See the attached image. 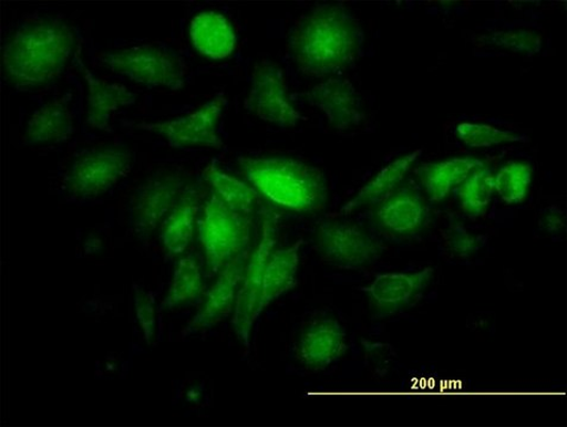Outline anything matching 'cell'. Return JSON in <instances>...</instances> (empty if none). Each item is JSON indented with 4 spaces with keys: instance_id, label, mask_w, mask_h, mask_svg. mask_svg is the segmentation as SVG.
Returning a JSON list of instances; mask_svg holds the SVG:
<instances>
[{
    "instance_id": "26",
    "label": "cell",
    "mask_w": 567,
    "mask_h": 427,
    "mask_svg": "<svg viewBox=\"0 0 567 427\" xmlns=\"http://www.w3.org/2000/svg\"><path fill=\"white\" fill-rule=\"evenodd\" d=\"M202 290L203 278L198 261L187 256L177 262L164 308L173 309L193 301Z\"/></svg>"
},
{
    "instance_id": "9",
    "label": "cell",
    "mask_w": 567,
    "mask_h": 427,
    "mask_svg": "<svg viewBox=\"0 0 567 427\" xmlns=\"http://www.w3.org/2000/svg\"><path fill=\"white\" fill-rule=\"evenodd\" d=\"M277 222L267 219L257 249L250 254L246 275L239 288L234 310L233 325L243 346L250 348V334L258 319L264 277L269 257L277 244Z\"/></svg>"
},
{
    "instance_id": "16",
    "label": "cell",
    "mask_w": 567,
    "mask_h": 427,
    "mask_svg": "<svg viewBox=\"0 0 567 427\" xmlns=\"http://www.w3.org/2000/svg\"><path fill=\"white\" fill-rule=\"evenodd\" d=\"M189 38L197 52L215 61L228 59L237 45L231 23L217 11H203L194 15Z\"/></svg>"
},
{
    "instance_id": "7",
    "label": "cell",
    "mask_w": 567,
    "mask_h": 427,
    "mask_svg": "<svg viewBox=\"0 0 567 427\" xmlns=\"http://www.w3.org/2000/svg\"><path fill=\"white\" fill-rule=\"evenodd\" d=\"M246 110L258 119L280 127H295L307 119L289 101L284 71L269 60L255 65Z\"/></svg>"
},
{
    "instance_id": "29",
    "label": "cell",
    "mask_w": 567,
    "mask_h": 427,
    "mask_svg": "<svg viewBox=\"0 0 567 427\" xmlns=\"http://www.w3.org/2000/svg\"><path fill=\"white\" fill-rule=\"evenodd\" d=\"M493 44L511 49L515 53L537 54L542 48V37L530 30L494 32L489 38Z\"/></svg>"
},
{
    "instance_id": "25",
    "label": "cell",
    "mask_w": 567,
    "mask_h": 427,
    "mask_svg": "<svg viewBox=\"0 0 567 427\" xmlns=\"http://www.w3.org/2000/svg\"><path fill=\"white\" fill-rule=\"evenodd\" d=\"M495 191L494 175L491 169L480 167L467 176L460 186L461 206L468 216L480 217L487 210Z\"/></svg>"
},
{
    "instance_id": "22",
    "label": "cell",
    "mask_w": 567,
    "mask_h": 427,
    "mask_svg": "<svg viewBox=\"0 0 567 427\" xmlns=\"http://www.w3.org/2000/svg\"><path fill=\"white\" fill-rule=\"evenodd\" d=\"M377 216L388 231L403 236L417 231L424 223L426 209L417 192L400 189L381 204Z\"/></svg>"
},
{
    "instance_id": "6",
    "label": "cell",
    "mask_w": 567,
    "mask_h": 427,
    "mask_svg": "<svg viewBox=\"0 0 567 427\" xmlns=\"http://www.w3.org/2000/svg\"><path fill=\"white\" fill-rule=\"evenodd\" d=\"M317 249L327 264L342 270H360L374 264L382 244L351 222L326 221L318 229Z\"/></svg>"
},
{
    "instance_id": "3",
    "label": "cell",
    "mask_w": 567,
    "mask_h": 427,
    "mask_svg": "<svg viewBox=\"0 0 567 427\" xmlns=\"http://www.w3.org/2000/svg\"><path fill=\"white\" fill-rule=\"evenodd\" d=\"M251 186L282 208L312 212L328 201L326 175L305 162L289 157H240Z\"/></svg>"
},
{
    "instance_id": "27",
    "label": "cell",
    "mask_w": 567,
    "mask_h": 427,
    "mask_svg": "<svg viewBox=\"0 0 567 427\" xmlns=\"http://www.w3.org/2000/svg\"><path fill=\"white\" fill-rule=\"evenodd\" d=\"M532 183L528 163L509 162L494 177L495 190L507 205L523 204Z\"/></svg>"
},
{
    "instance_id": "4",
    "label": "cell",
    "mask_w": 567,
    "mask_h": 427,
    "mask_svg": "<svg viewBox=\"0 0 567 427\" xmlns=\"http://www.w3.org/2000/svg\"><path fill=\"white\" fill-rule=\"evenodd\" d=\"M199 239L210 273L218 274L250 246V221L214 192L198 221Z\"/></svg>"
},
{
    "instance_id": "13",
    "label": "cell",
    "mask_w": 567,
    "mask_h": 427,
    "mask_svg": "<svg viewBox=\"0 0 567 427\" xmlns=\"http://www.w3.org/2000/svg\"><path fill=\"white\" fill-rule=\"evenodd\" d=\"M306 97L338 131L350 129L364 121L361 95L348 79L330 77L320 82Z\"/></svg>"
},
{
    "instance_id": "23",
    "label": "cell",
    "mask_w": 567,
    "mask_h": 427,
    "mask_svg": "<svg viewBox=\"0 0 567 427\" xmlns=\"http://www.w3.org/2000/svg\"><path fill=\"white\" fill-rule=\"evenodd\" d=\"M483 166V162L470 157L427 164L420 170L421 183L430 199L441 202L453 188L461 186L470 174Z\"/></svg>"
},
{
    "instance_id": "12",
    "label": "cell",
    "mask_w": 567,
    "mask_h": 427,
    "mask_svg": "<svg viewBox=\"0 0 567 427\" xmlns=\"http://www.w3.org/2000/svg\"><path fill=\"white\" fill-rule=\"evenodd\" d=\"M250 254L249 246L218 273V279L209 289L203 309L185 327L184 336L206 330L230 316L246 275Z\"/></svg>"
},
{
    "instance_id": "2",
    "label": "cell",
    "mask_w": 567,
    "mask_h": 427,
    "mask_svg": "<svg viewBox=\"0 0 567 427\" xmlns=\"http://www.w3.org/2000/svg\"><path fill=\"white\" fill-rule=\"evenodd\" d=\"M71 25L54 18L31 19L20 25L3 49L7 75L21 87H37L58 79L73 54Z\"/></svg>"
},
{
    "instance_id": "17",
    "label": "cell",
    "mask_w": 567,
    "mask_h": 427,
    "mask_svg": "<svg viewBox=\"0 0 567 427\" xmlns=\"http://www.w3.org/2000/svg\"><path fill=\"white\" fill-rule=\"evenodd\" d=\"M87 82V124L90 127L101 131H111L113 114L121 108L136 103L137 95L122 84L96 77L90 70L84 69Z\"/></svg>"
},
{
    "instance_id": "11",
    "label": "cell",
    "mask_w": 567,
    "mask_h": 427,
    "mask_svg": "<svg viewBox=\"0 0 567 427\" xmlns=\"http://www.w3.org/2000/svg\"><path fill=\"white\" fill-rule=\"evenodd\" d=\"M185 178L179 173H159L145 183L136 195L133 208L134 231L148 237L169 216L182 197Z\"/></svg>"
},
{
    "instance_id": "8",
    "label": "cell",
    "mask_w": 567,
    "mask_h": 427,
    "mask_svg": "<svg viewBox=\"0 0 567 427\" xmlns=\"http://www.w3.org/2000/svg\"><path fill=\"white\" fill-rule=\"evenodd\" d=\"M226 104L228 98L221 92L188 116L162 123H143L137 127L165 137L175 149L197 146L221 149L224 143L217 127Z\"/></svg>"
},
{
    "instance_id": "5",
    "label": "cell",
    "mask_w": 567,
    "mask_h": 427,
    "mask_svg": "<svg viewBox=\"0 0 567 427\" xmlns=\"http://www.w3.org/2000/svg\"><path fill=\"white\" fill-rule=\"evenodd\" d=\"M101 64L113 73L148 87L179 91L188 72L186 62L161 49L144 44L110 52L100 56Z\"/></svg>"
},
{
    "instance_id": "14",
    "label": "cell",
    "mask_w": 567,
    "mask_h": 427,
    "mask_svg": "<svg viewBox=\"0 0 567 427\" xmlns=\"http://www.w3.org/2000/svg\"><path fill=\"white\" fill-rule=\"evenodd\" d=\"M346 351L344 326L336 320L321 319L307 325L299 342L298 356L306 368L318 372L334 364Z\"/></svg>"
},
{
    "instance_id": "21",
    "label": "cell",
    "mask_w": 567,
    "mask_h": 427,
    "mask_svg": "<svg viewBox=\"0 0 567 427\" xmlns=\"http://www.w3.org/2000/svg\"><path fill=\"white\" fill-rule=\"evenodd\" d=\"M199 208L200 192L188 188L162 223L161 240L171 257L181 256L187 250L193 239Z\"/></svg>"
},
{
    "instance_id": "10",
    "label": "cell",
    "mask_w": 567,
    "mask_h": 427,
    "mask_svg": "<svg viewBox=\"0 0 567 427\" xmlns=\"http://www.w3.org/2000/svg\"><path fill=\"white\" fill-rule=\"evenodd\" d=\"M132 168V153L121 149L91 152L73 164L69 186L78 196L96 197L115 188Z\"/></svg>"
},
{
    "instance_id": "1",
    "label": "cell",
    "mask_w": 567,
    "mask_h": 427,
    "mask_svg": "<svg viewBox=\"0 0 567 427\" xmlns=\"http://www.w3.org/2000/svg\"><path fill=\"white\" fill-rule=\"evenodd\" d=\"M363 32L351 11L339 4H320L300 15L291 29L288 49L299 70L328 77L358 59Z\"/></svg>"
},
{
    "instance_id": "24",
    "label": "cell",
    "mask_w": 567,
    "mask_h": 427,
    "mask_svg": "<svg viewBox=\"0 0 567 427\" xmlns=\"http://www.w3.org/2000/svg\"><path fill=\"white\" fill-rule=\"evenodd\" d=\"M207 183L215 189L220 200L241 216H250L258 202V192L243 180L220 171L209 164L204 171Z\"/></svg>"
},
{
    "instance_id": "18",
    "label": "cell",
    "mask_w": 567,
    "mask_h": 427,
    "mask_svg": "<svg viewBox=\"0 0 567 427\" xmlns=\"http://www.w3.org/2000/svg\"><path fill=\"white\" fill-rule=\"evenodd\" d=\"M74 133V114L69 96L64 95L32 114L24 138L29 144L61 143L69 140Z\"/></svg>"
},
{
    "instance_id": "28",
    "label": "cell",
    "mask_w": 567,
    "mask_h": 427,
    "mask_svg": "<svg viewBox=\"0 0 567 427\" xmlns=\"http://www.w3.org/2000/svg\"><path fill=\"white\" fill-rule=\"evenodd\" d=\"M458 138L467 146L491 147L504 143H525V136L513 135L488 124L462 123L456 128Z\"/></svg>"
},
{
    "instance_id": "15",
    "label": "cell",
    "mask_w": 567,
    "mask_h": 427,
    "mask_svg": "<svg viewBox=\"0 0 567 427\" xmlns=\"http://www.w3.org/2000/svg\"><path fill=\"white\" fill-rule=\"evenodd\" d=\"M434 270L426 268L413 273H384L371 285L361 290L368 293L372 304L385 312L408 306L430 284Z\"/></svg>"
},
{
    "instance_id": "30",
    "label": "cell",
    "mask_w": 567,
    "mask_h": 427,
    "mask_svg": "<svg viewBox=\"0 0 567 427\" xmlns=\"http://www.w3.org/2000/svg\"><path fill=\"white\" fill-rule=\"evenodd\" d=\"M136 316L144 340L152 344L156 335V302L152 292L134 285Z\"/></svg>"
},
{
    "instance_id": "19",
    "label": "cell",
    "mask_w": 567,
    "mask_h": 427,
    "mask_svg": "<svg viewBox=\"0 0 567 427\" xmlns=\"http://www.w3.org/2000/svg\"><path fill=\"white\" fill-rule=\"evenodd\" d=\"M421 154H423V150L419 149L389 163L351 201L340 209L334 218L348 216V214L364 206L379 205L385 201L398 190L404 176L408 175Z\"/></svg>"
},
{
    "instance_id": "20",
    "label": "cell",
    "mask_w": 567,
    "mask_h": 427,
    "mask_svg": "<svg viewBox=\"0 0 567 427\" xmlns=\"http://www.w3.org/2000/svg\"><path fill=\"white\" fill-rule=\"evenodd\" d=\"M302 243L303 241L299 240L287 249L272 252L269 257L264 277L261 300L258 304V317L270 303L297 287L299 251Z\"/></svg>"
}]
</instances>
